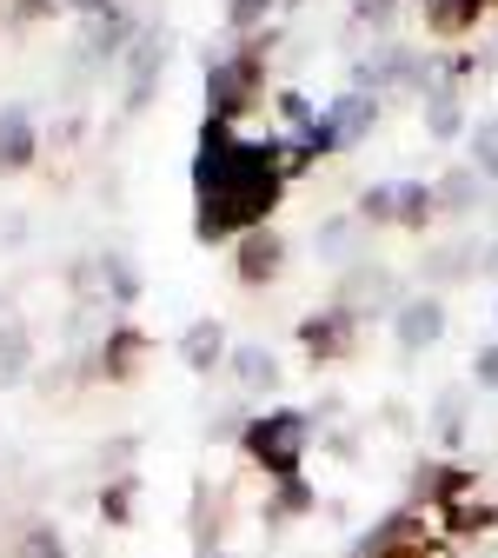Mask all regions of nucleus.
Instances as JSON below:
<instances>
[{"label": "nucleus", "mask_w": 498, "mask_h": 558, "mask_svg": "<svg viewBox=\"0 0 498 558\" xmlns=\"http://www.w3.org/2000/svg\"><path fill=\"white\" fill-rule=\"evenodd\" d=\"M478 379L498 386V345H485V353H478Z\"/></svg>", "instance_id": "5701e85b"}, {"label": "nucleus", "mask_w": 498, "mask_h": 558, "mask_svg": "<svg viewBox=\"0 0 498 558\" xmlns=\"http://www.w3.org/2000/svg\"><path fill=\"white\" fill-rule=\"evenodd\" d=\"M425 126H433V140H452V133H459V100H452V94H433V107H425Z\"/></svg>", "instance_id": "dca6fc26"}, {"label": "nucleus", "mask_w": 498, "mask_h": 558, "mask_svg": "<svg viewBox=\"0 0 498 558\" xmlns=\"http://www.w3.org/2000/svg\"><path fill=\"white\" fill-rule=\"evenodd\" d=\"M300 339H306V353H339V345H345V313L306 319V326H300Z\"/></svg>", "instance_id": "9b49d317"}, {"label": "nucleus", "mask_w": 498, "mask_h": 558, "mask_svg": "<svg viewBox=\"0 0 498 558\" xmlns=\"http://www.w3.org/2000/svg\"><path fill=\"white\" fill-rule=\"evenodd\" d=\"M34 160V120L21 107H0V167H27Z\"/></svg>", "instance_id": "0eeeda50"}, {"label": "nucleus", "mask_w": 498, "mask_h": 558, "mask_svg": "<svg viewBox=\"0 0 498 558\" xmlns=\"http://www.w3.org/2000/svg\"><path fill=\"white\" fill-rule=\"evenodd\" d=\"M266 8H272V0H233V21H240V27H253Z\"/></svg>", "instance_id": "4be33fe9"}, {"label": "nucleus", "mask_w": 498, "mask_h": 558, "mask_svg": "<svg viewBox=\"0 0 498 558\" xmlns=\"http://www.w3.org/2000/svg\"><path fill=\"white\" fill-rule=\"evenodd\" d=\"M478 199V173H452L446 180V206H472Z\"/></svg>", "instance_id": "6ab92c4d"}, {"label": "nucleus", "mask_w": 498, "mask_h": 558, "mask_svg": "<svg viewBox=\"0 0 498 558\" xmlns=\"http://www.w3.org/2000/svg\"><path fill=\"white\" fill-rule=\"evenodd\" d=\"M193 180H199V240H233V233H253L272 199H279V147H259V140H233L227 120H212L206 140H199V160H193Z\"/></svg>", "instance_id": "f257e3e1"}, {"label": "nucleus", "mask_w": 498, "mask_h": 558, "mask_svg": "<svg viewBox=\"0 0 498 558\" xmlns=\"http://www.w3.org/2000/svg\"><path fill=\"white\" fill-rule=\"evenodd\" d=\"M246 452H253L266 472L287 478V472L300 465V452H306V418H300V412H266V418H253V426H246Z\"/></svg>", "instance_id": "f03ea898"}, {"label": "nucleus", "mask_w": 498, "mask_h": 558, "mask_svg": "<svg viewBox=\"0 0 498 558\" xmlns=\"http://www.w3.org/2000/svg\"><path fill=\"white\" fill-rule=\"evenodd\" d=\"M272 266H279V240H272V233H246V253H240V272H246V279H266Z\"/></svg>", "instance_id": "f8f14e48"}, {"label": "nucleus", "mask_w": 498, "mask_h": 558, "mask_svg": "<svg viewBox=\"0 0 498 558\" xmlns=\"http://www.w3.org/2000/svg\"><path fill=\"white\" fill-rule=\"evenodd\" d=\"M379 126V100L373 94H339L313 126H306V147L326 154V147H345V140H366Z\"/></svg>", "instance_id": "7ed1b4c3"}, {"label": "nucleus", "mask_w": 498, "mask_h": 558, "mask_svg": "<svg viewBox=\"0 0 498 558\" xmlns=\"http://www.w3.org/2000/svg\"><path fill=\"white\" fill-rule=\"evenodd\" d=\"M253 94V60H227V66H212L206 74V100H212V120H227L240 100Z\"/></svg>", "instance_id": "423d86ee"}, {"label": "nucleus", "mask_w": 498, "mask_h": 558, "mask_svg": "<svg viewBox=\"0 0 498 558\" xmlns=\"http://www.w3.org/2000/svg\"><path fill=\"white\" fill-rule=\"evenodd\" d=\"M472 160H478L485 180H498V120H478V133H472Z\"/></svg>", "instance_id": "2eb2a0df"}, {"label": "nucleus", "mask_w": 498, "mask_h": 558, "mask_svg": "<svg viewBox=\"0 0 498 558\" xmlns=\"http://www.w3.org/2000/svg\"><path fill=\"white\" fill-rule=\"evenodd\" d=\"M233 366H240V379H246V386H272V379H279L272 353H259V345H240V353H233Z\"/></svg>", "instance_id": "4468645a"}, {"label": "nucleus", "mask_w": 498, "mask_h": 558, "mask_svg": "<svg viewBox=\"0 0 498 558\" xmlns=\"http://www.w3.org/2000/svg\"><path fill=\"white\" fill-rule=\"evenodd\" d=\"M399 345L405 353H425V345H439V332H446V306L439 300H399Z\"/></svg>", "instance_id": "20e7f679"}, {"label": "nucleus", "mask_w": 498, "mask_h": 558, "mask_svg": "<svg viewBox=\"0 0 498 558\" xmlns=\"http://www.w3.org/2000/svg\"><path fill=\"white\" fill-rule=\"evenodd\" d=\"M491 266H498V246H491Z\"/></svg>", "instance_id": "b1692460"}, {"label": "nucleus", "mask_w": 498, "mask_h": 558, "mask_svg": "<svg viewBox=\"0 0 498 558\" xmlns=\"http://www.w3.org/2000/svg\"><path fill=\"white\" fill-rule=\"evenodd\" d=\"M319 253H326V259H352V253H360L352 220H326V227H319Z\"/></svg>", "instance_id": "ddd939ff"}, {"label": "nucleus", "mask_w": 498, "mask_h": 558, "mask_svg": "<svg viewBox=\"0 0 498 558\" xmlns=\"http://www.w3.org/2000/svg\"><path fill=\"white\" fill-rule=\"evenodd\" d=\"M27 360H34L27 326H21V319H8V326H0V386H14V379L27 373Z\"/></svg>", "instance_id": "6e6552de"}, {"label": "nucleus", "mask_w": 498, "mask_h": 558, "mask_svg": "<svg viewBox=\"0 0 498 558\" xmlns=\"http://www.w3.org/2000/svg\"><path fill=\"white\" fill-rule=\"evenodd\" d=\"M100 272H107V293H113V300H133V293H139V279H133V266H126L120 253H107Z\"/></svg>", "instance_id": "a211bd4d"}, {"label": "nucleus", "mask_w": 498, "mask_h": 558, "mask_svg": "<svg viewBox=\"0 0 498 558\" xmlns=\"http://www.w3.org/2000/svg\"><path fill=\"white\" fill-rule=\"evenodd\" d=\"M478 14H485V0H425V21H433V27H446V34L472 27Z\"/></svg>", "instance_id": "9d476101"}, {"label": "nucleus", "mask_w": 498, "mask_h": 558, "mask_svg": "<svg viewBox=\"0 0 498 558\" xmlns=\"http://www.w3.org/2000/svg\"><path fill=\"white\" fill-rule=\"evenodd\" d=\"M180 353H186V366H193V373H206L212 360H220V353H227V332H220V326H212V319H199V326L186 332V345H180Z\"/></svg>", "instance_id": "1a4fd4ad"}, {"label": "nucleus", "mask_w": 498, "mask_h": 558, "mask_svg": "<svg viewBox=\"0 0 498 558\" xmlns=\"http://www.w3.org/2000/svg\"><path fill=\"white\" fill-rule=\"evenodd\" d=\"M14 558H66V545H60V532L53 525H34L27 538H21V551Z\"/></svg>", "instance_id": "f3484780"}, {"label": "nucleus", "mask_w": 498, "mask_h": 558, "mask_svg": "<svg viewBox=\"0 0 498 558\" xmlns=\"http://www.w3.org/2000/svg\"><path fill=\"white\" fill-rule=\"evenodd\" d=\"M425 206H433V193H425V186H399V220H418Z\"/></svg>", "instance_id": "412c9836"}, {"label": "nucleus", "mask_w": 498, "mask_h": 558, "mask_svg": "<svg viewBox=\"0 0 498 558\" xmlns=\"http://www.w3.org/2000/svg\"><path fill=\"white\" fill-rule=\"evenodd\" d=\"M206 558H212V551H206Z\"/></svg>", "instance_id": "393cba45"}, {"label": "nucleus", "mask_w": 498, "mask_h": 558, "mask_svg": "<svg viewBox=\"0 0 498 558\" xmlns=\"http://www.w3.org/2000/svg\"><path fill=\"white\" fill-rule=\"evenodd\" d=\"M160 60H167V34H139L133 40V60H126V107H147V94H154V81H160Z\"/></svg>", "instance_id": "39448f33"}, {"label": "nucleus", "mask_w": 498, "mask_h": 558, "mask_svg": "<svg viewBox=\"0 0 498 558\" xmlns=\"http://www.w3.org/2000/svg\"><path fill=\"white\" fill-rule=\"evenodd\" d=\"M386 214H399V186H373L366 193V220H386Z\"/></svg>", "instance_id": "aec40b11"}]
</instances>
